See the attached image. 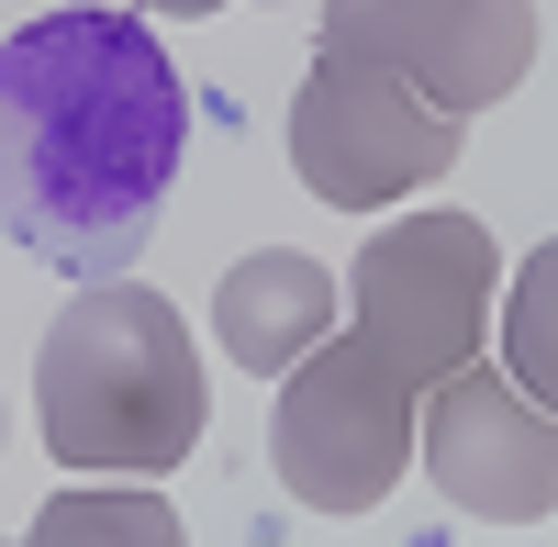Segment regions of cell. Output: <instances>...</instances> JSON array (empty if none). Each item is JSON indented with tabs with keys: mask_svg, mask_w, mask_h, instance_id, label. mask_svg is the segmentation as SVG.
<instances>
[{
	"mask_svg": "<svg viewBox=\"0 0 558 547\" xmlns=\"http://www.w3.org/2000/svg\"><path fill=\"white\" fill-rule=\"evenodd\" d=\"M191 101L134 12H45L0 45V235L68 280H123L157 235Z\"/></svg>",
	"mask_w": 558,
	"mask_h": 547,
	"instance_id": "cell-1",
	"label": "cell"
},
{
	"mask_svg": "<svg viewBox=\"0 0 558 547\" xmlns=\"http://www.w3.org/2000/svg\"><path fill=\"white\" fill-rule=\"evenodd\" d=\"M34 425L45 459L78 481H168L213 425V380L179 302H157L146 280H78L34 357Z\"/></svg>",
	"mask_w": 558,
	"mask_h": 547,
	"instance_id": "cell-2",
	"label": "cell"
},
{
	"mask_svg": "<svg viewBox=\"0 0 558 547\" xmlns=\"http://www.w3.org/2000/svg\"><path fill=\"white\" fill-rule=\"evenodd\" d=\"M413 391L357 325L324 336L313 357L279 369V425H268V459H279V491L313 514H368L391 503V481L413 470Z\"/></svg>",
	"mask_w": 558,
	"mask_h": 547,
	"instance_id": "cell-3",
	"label": "cell"
},
{
	"mask_svg": "<svg viewBox=\"0 0 558 547\" xmlns=\"http://www.w3.org/2000/svg\"><path fill=\"white\" fill-rule=\"evenodd\" d=\"M458 146H470L458 112L413 101L391 68L347 57V45H313V68L291 89V168H302V191L324 212H391L425 179H447Z\"/></svg>",
	"mask_w": 558,
	"mask_h": 547,
	"instance_id": "cell-4",
	"label": "cell"
},
{
	"mask_svg": "<svg viewBox=\"0 0 558 547\" xmlns=\"http://www.w3.org/2000/svg\"><path fill=\"white\" fill-rule=\"evenodd\" d=\"M502 257L470 212H402L357 246V336L391 357L413 391H436L447 369H470L492 336Z\"/></svg>",
	"mask_w": 558,
	"mask_h": 547,
	"instance_id": "cell-5",
	"label": "cell"
},
{
	"mask_svg": "<svg viewBox=\"0 0 558 547\" xmlns=\"http://www.w3.org/2000/svg\"><path fill=\"white\" fill-rule=\"evenodd\" d=\"M324 45L391 68L413 101L481 123L536 68V0H324Z\"/></svg>",
	"mask_w": 558,
	"mask_h": 547,
	"instance_id": "cell-6",
	"label": "cell"
},
{
	"mask_svg": "<svg viewBox=\"0 0 558 547\" xmlns=\"http://www.w3.org/2000/svg\"><path fill=\"white\" fill-rule=\"evenodd\" d=\"M413 470L481 525H536L558 503V414H536L502 369L470 357L413 402Z\"/></svg>",
	"mask_w": 558,
	"mask_h": 547,
	"instance_id": "cell-7",
	"label": "cell"
},
{
	"mask_svg": "<svg viewBox=\"0 0 558 547\" xmlns=\"http://www.w3.org/2000/svg\"><path fill=\"white\" fill-rule=\"evenodd\" d=\"M324 336H336V268L302 257V246H257L223 268V291H213V347L235 357V369L279 380L291 357H313Z\"/></svg>",
	"mask_w": 558,
	"mask_h": 547,
	"instance_id": "cell-8",
	"label": "cell"
},
{
	"mask_svg": "<svg viewBox=\"0 0 558 547\" xmlns=\"http://www.w3.org/2000/svg\"><path fill=\"white\" fill-rule=\"evenodd\" d=\"M23 547H191L179 536V514L157 503V481H89V491H57L34 525H23Z\"/></svg>",
	"mask_w": 558,
	"mask_h": 547,
	"instance_id": "cell-9",
	"label": "cell"
},
{
	"mask_svg": "<svg viewBox=\"0 0 558 547\" xmlns=\"http://www.w3.org/2000/svg\"><path fill=\"white\" fill-rule=\"evenodd\" d=\"M502 380H514L536 414H558V235L502 280Z\"/></svg>",
	"mask_w": 558,
	"mask_h": 547,
	"instance_id": "cell-10",
	"label": "cell"
},
{
	"mask_svg": "<svg viewBox=\"0 0 558 547\" xmlns=\"http://www.w3.org/2000/svg\"><path fill=\"white\" fill-rule=\"evenodd\" d=\"M146 12H179V23H202V12H223V0H146Z\"/></svg>",
	"mask_w": 558,
	"mask_h": 547,
	"instance_id": "cell-11",
	"label": "cell"
}]
</instances>
